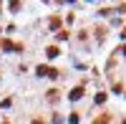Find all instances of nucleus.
I'll list each match as a JSON object with an SVG mask.
<instances>
[{"mask_svg": "<svg viewBox=\"0 0 126 124\" xmlns=\"http://www.w3.org/2000/svg\"><path fill=\"white\" fill-rule=\"evenodd\" d=\"M81 96H83V89H73L71 91V101H78Z\"/></svg>", "mask_w": 126, "mask_h": 124, "instance_id": "1", "label": "nucleus"}, {"mask_svg": "<svg viewBox=\"0 0 126 124\" xmlns=\"http://www.w3.org/2000/svg\"><path fill=\"white\" fill-rule=\"evenodd\" d=\"M46 53H48V58H56V56H58V48H56V46H50Z\"/></svg>", "mask_w": 126, "mask_h": 124, "instance_id": "2", "label": "nucleus"}]
</instances>
